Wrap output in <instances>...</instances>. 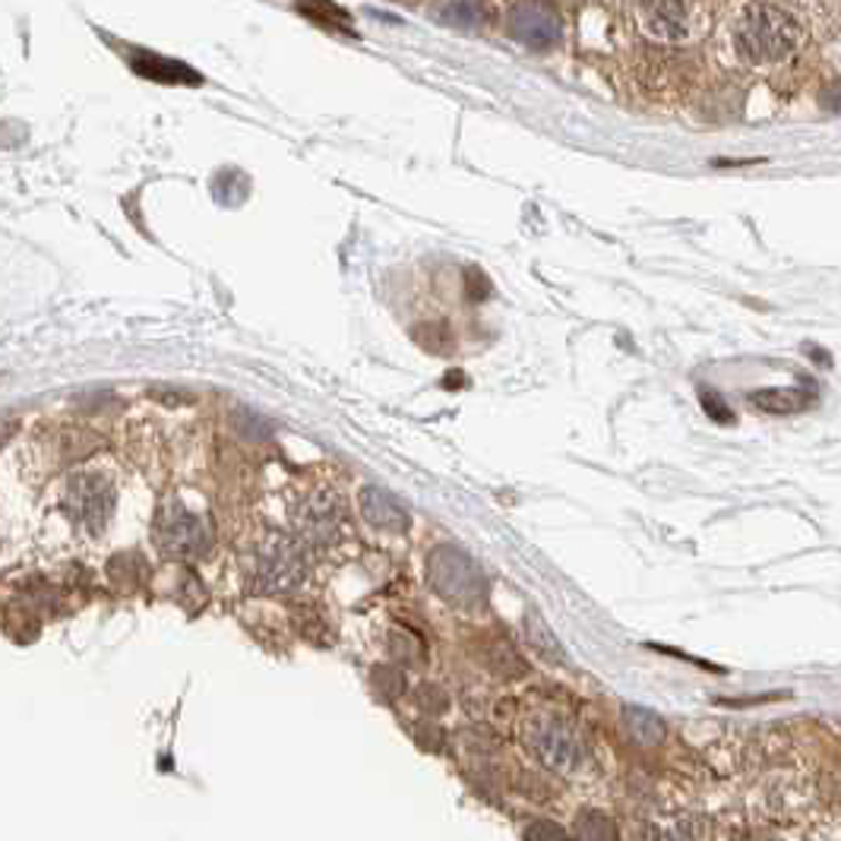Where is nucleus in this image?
<instances>
[{
    "mask_svg": "<svg viewBox=\"0 0 841 841\" xmlns=\"http://www.w3.org/2000/svg\"><path fill=\"white\" fill-rule=\"evenodd\" d=\"M800 25L776 3L753 0L731 20L734 54L750 66H778L791 61L800 48Z\"/></svg>",
    "mask_w": 841,
    "mask_h": 841,
    "instance_id": "f257e3e1",
    "label": "nucleus"
},
{
    "mask_svg": "<svg viewBox=\"0 0 841 841\" xmlns=\"http://www.w3.org/2000/svg\"><path fill=\"white\" fill-rule=\"evenodd\" d=\"M519 740L539 766L557 776H576L588 766V747L583 734L557 712L525 715L519 725Z\"/></svg>",
    "mask_w": 841,
    "mask_h": 841,
    "instance_id": "f03ea898",
    "label": "nucleus"
},
{
    "mask_svg": "<svg viewBox=\"0 0 841 841\" xmlns=\"http://www.w3.org/2000/svg\"><path fill=\"white\" fill-rule=\"evenodd\" d=\"M307 580V544L288 535H269L250 563V585L257 592H295Z\"/></svg>",
    "mask_w": 841,
    "mask_h": 841,
    "instance_id": "7ed1b4c3",
    "label": "nucleus"
},
{
    "mask_svg": "<svg viewBox=\"0 0 841 841\" xmlns=\"http://www.w3.org/2000/svg\"><path fill=\"white\" fill-rule=\"evenodd\" d=\"M152 539L155 547L172 557V561H196L209 551L213 544V532L206 525V519L187 510L184 503H162L155 513V525H152Z\"/></svg>",
    "mask_w": 841,
    "mask_h": 841,
    "instance_id": "20e7f679",
    "label": "nucleus"
},
{
    "mask_svg": "<svg viewBox=\"0 0 841 841\" xmlns=\"http://www.w3.org/2000/svg\"><path fill=\"white\" fill-rule=\"evenodd\" d=\"M64 513L73 519V525L86 535H102L109 529L117 491L114 481L102 472H76L70 475L64 488Z\"/></svg>",
    "mask_w": 841,
    "mask_h": 841,
    "instance_id": "39448f33",
    "label": "nucleus"
},
{
    "mask_svg": "<svg viewBox=\"0 0 841 841\" xmlns=\"http://www.w3.org/2000/svg\"><path fill=\"white\" fill-rule=\"evenodd\" d=\"M295 529L301 544L324 547L339 541L346 529V496L332 488H314L295 503Z\"/></svg>",
    "mask_w": 841,
    "mask_h": 841,
    "instance_id": "423d86ee",
    "label": "nucleus"
},
{
    "mask_svg": "<svg viewBox=\"0 0 841 841\" xmlns=\"http://www.w3.org/2000/svg\"><path fill=\"white\" fill-rule=\"evenodd\" d=\"M431 583L437 595L459 607H478L484 602V576L475 563L455 547H440L431 557Z\"/></svg>",
    "mask_w": 841,
    "mask_h": 841,
    "instance_id": "0eeeda50",
    "label": "nucleus"
},
{
    "mask_svg": "<svg viewBox=\"0 0 841 841\" xmlns=\"http://www.w3.org/2000/svg\"><path fill=\"white\" fill-rule=\"evenodd\" d=\"M510 39L532 51H547L563 39V17L544 0H522L506 20Z\"/></svg>",
    "mask_w": 841,
    "mask_h": 841,
    "instance_id": "6e6552de",
    "label": "nucleus"
},
{
    "mask_svg": "<svg viewBox=\"0 0 841 841\" xmlns=\"http://www.w3.org/2000/svg\"><path fill=\"white\" fill-rule=\"evenodd\" d=\"M696 0H643L639 25L652 42H687L696 35Z\"/></svg>",
    "mask_w": 841,
    "mask_h": 841,
    "instance_id": "1a4fd4ad",
    "label": "nucleus"
},
{
    "mask_svg": "<svg viewBox=\"0 0 841 841\" xmlns=\"http://www.w3.org/2000/svg\"><path fill=\"white\" fill-rule=\"evenodd\" d=\"M361 516L373 525V529H383V532H406L409 529V513L402 510V503L396 496H389L383 488H373L367 484L361 488Z\"/></svg>",
    "mask_w": 841,
    "mask_h": 841,
    "instance_id": "9d476101",
    "label": "nucleus"
},
{
    "mask_svg": "<svg viewBox=\"0 0 841 841\" xmlns=\"http://www.w3.org/2000/svg\"><path fill=\"white\" fill-rule=\"evenodd\" d=\"M130 66H133V73H140V76H146V80H155V83H181V86H196V83L203 80L194 66L181 64V61H172V58H158V54H152V51H133Z\"/></svg>",
    "mask_w": 841,
    "mask_h": 841,
    "instance_id": "9b49d317",
    "label": "nucleus"
},
{
    "mask_svg": "<svg viewBox=\"0 0 841 841\" xmlns=\"http://www.w3.org/2000/svg\"><path fill=\"white\" fill-rule=\"evenodd\" d=\"M433 20H440L450 29H465L475 32L491 20V7L484 0H437L433 3Z\"/></svg>",
    "mask_w": 841,
    "mask_h": 841,
    "instance_id": "f8f14e48",
    "label": "nucleus"
},
{
    "mask_svg": "<svg viewBox=\"0 0 841 841\" xmlns=\"http://www.w3.org/2000/svg\"><path fill=\"white\" fill-rule=\"evenodd\" d=\"M522 626H525V639H529V646L535 648L544 661H551V665H566V661H570V658H566V652H563L561 639L551 633V626L544 624V617H541L539 611H525Z\"/></svg>",
    "mask_w": 841,
    "mask_h": 841,
    "instance_id": "ddd939ff",
    "label": "nucleus"
},
{
    "mask_svg": "<svg viewBox=\"0 0 841 841\" xmlns=\"http://www.w3.org/2000/svg\"><path fill=\"white\" fill-rule=\"evenodd\" d=\"M624 728H626V734L636 740V743H646V747L661 743V740H665V734H668L665 721H661L658 715L648 712V709H639V706H626Z\"/></svg>",
    "mask_w": 841,
    "mask_h": 841,
    "instance_id": "4468645a",
    "label": "nucleus"
},
{
    "mask_svg": "<svg viewBox=\"0 0 841 841\" xmlns=\"http://www.w3.org/2000/svg\"><path fill=\"white\" fill-rule=\"evenodd\" d=\"M646 841H706V829L699 820H674L668 825H652Z\"/></svg>",
    "mask_w": 841,
    "mask_h": 841,
    "instance_id": "2eb2a0df",
    "label": "nucleus"
},
{
    "mask_svg": "<svg viewBox=\"0 0 841 841\" xmlns=\"http://www.w3.org/2000/svg\"><path fill=\"white\" fill-rule=\"evenodd\" d=\"M301 10L314 22H332V25H348V13L332 7L329 0H301Z\"/></svg>",
    "mask_w": 841,
    "mask_h": 841,
    "instance_id": "dca6fc26",
    "label": "nucleus"
}]
</instances>
